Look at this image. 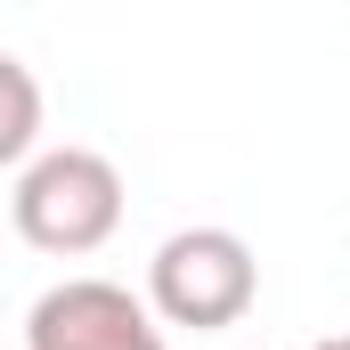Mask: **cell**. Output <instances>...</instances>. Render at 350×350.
<instances>
[{
	"label": "cell",
	"instance_id": "cell-4",
	"mask_svg": "<svg viewBox=\"0 0 350 350\" xmlns=\"http://www.w3.org/2000/svg\"><path fill=\"white\" fill-rule=\"evenodd\" d=\"M41 155V82L25 57L0 49V172H25Z\"/></svg>",
	"mask_w": 350,
	"mask_h": 350
},
{
	"label": "cell",
	"instance_id": "cell-5",
	"mask_svg": "<svg viewBox=\"0 0 350 350\" xmlns=\"http://www.w3.org/2000/svg\"><path fill=\"white\" fill-rule=\"evenodd\" d=\"M310 350H350V334H334V342H310Z\"/></svg>",
	"mask_w": 350,
	"mask_h": 350
},
{
	"label": "cell",
	"instance_id": "cell-2",
	"mask_svg": "<svg viewBox=\"0 0 350 350\" xmlns=\"http://www.w3.org/2000/svg\"><path fill=\"white\" fill-rule=\"evenodd\" d=\"M261 301V261L237 228H179L147 261V310L155 326H187V334H228L245 310Z\"/></svg>",
	"mask_w": 350,
	"mask_h": 350
},
{
	"label": "cell",
	"instance_id": "cell-1",
	"mask_svg": "<svg viewBox=\"0 0 350 350\" xmlns=\"http://www.w3.org/2000/svg\"><path fill=\"white\" fill-rule=\"evenodd\" d=\"M8 228H16L33 253H57V261L98 253V245L122 228V172H114V155L74 147V139H66V147H41V155L16 172Z\"/></svg>",
	"mask_w": 350,
	"mask_h": 350
},
{
	"label": "cell",
	"instance_id": "cell-3",
	"mask_svg": "<svg viewBox=\"0 0 350 350\" xmlns=\"http://www.w3.org/2000/svg\"><path fill=\"white\" fill-rule=\"evenodd\" d=\"M25 350H163L147 293L114 277H66L25 310Z\"/></svg>",
	"mask_w": 350,
	"mask_h": 350
}]
</instances>
